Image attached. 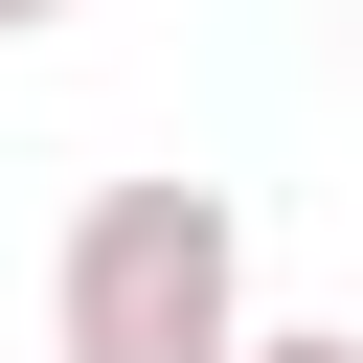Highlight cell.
I'll list each match as a JSON object with an SVG mask.
<instances>
[{
    "label": "cell",
    "mask_w": 363,
    "mask_h": 363,
    "mask_svg": "<svg viewBox=\"0 0 363 363\" xmlns=\"http://www.w3.org/2000/svg\"><path fill=\"white\" fill-rule=\"evenodd\" d=\"M68 363H250V204L227 182H91L45 250Z\"/></svg>",
    "instance_id": "6da1fadb"
},
{
    "label": "cell",
    "mask_w": 363,
    "mask_h": 363,
    "mask_svg": "<svg viewBox=\"0 0 363 363\" xmlns=\"http://www.w3.org/2000/svg\"><path fill=\"white\" fill-rule=\"evenodd\" d=\"M250 363H363V318H250Z\"/></svg>",
    "instance_id": "7a4b0ae2"
},
{
    "label": "cell",
    "mask_w": 363,
    "mask_h": 363,
    "mask_svg": "<svg viewBox=\"0 0 363 363\" xmlns=\"http://www.w3.org/2000/svg\"><path fill=\"white\" fill-rule=\"evenodd\" d=\"M0 23H68V0H0Z\"/></svg>",
    "instance_id": "3957f363"
}]
</instances>
